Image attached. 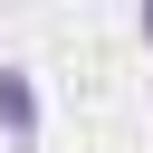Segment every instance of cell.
<instances>
[{
  "instance_id": "cell-1",
  "label": "cell",
  "mask_w": 153,
  "mask_h": 153,
  "mask_svg": "<svg viewBox=\"0 0 153 153\" xmlns=\"http://www.w3.org/2000/svg\"><path fill=\"white\" fill-rule=\"evenodd\" d=\"M0 134H10L19 153L38 143V76H29V67H0Z\"/></svg>"
},
{
  "instance_id": "cell-2",
  "label": "cell",
  "mask_w": 153,
  "mask_h": 153,
  "mask_svg": "<svg viewBox=\"0 0 153 153\" xmlns=\"http://www.w3.org/2000/svg\"><path fill=\"white\" fill-rule=\"evenodd\" d=\"M134 29H143V48H153V0H143V10H134Z\"/></svg>"
}]
</instances>
